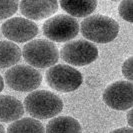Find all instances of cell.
<instances>
[{
    "mask_svg": "<svg viewBox=\"0 0 133 133\" xmlns=\"http://www.w3.org/2000/svg\"><path fill=\"white\" fill-rule=\"evenodd\" d=\"M23 107L35 119H48L62 111L63 102L51 91L35 90L25 97Z\"/></svg>",
    "mask_w": 133,
    "mask_h": 133,
    "instance_id": "cell-1",
    "label": "cell"
},
{
    "mask_svg": "<svg viewBox=\"0 0 133 133\" xmlns=\"http://www.w3.org/2000/svg\"><path fill=\"white\" fill-rule=\"evenodd\" d=\"M80 29L86 39L96 43H108L116 39L119 33V24L113 18L96 14L83 20Z\"/></svg>",
    "mask_w": 133,
    "mask_h": 133,
    "instance_id": "cell-2",
    "label": "cell"
},
{
    "mask_svg": "<svg viewBox=\"0 0 133 133\" xmlns=\"http://www.w3.org/2000/svg\"><path fill=\"white\" fill-rule=\"evenodd\" d=\"M22 56L31 67H52L59 59V51L53 42L45 39L32 40L22 48Z\"/></svg>",
    "mask_w": 133,
    "mask_h": 133,
    "instance_id": "cell-3",
    "label": "cell"
},
{
    "mask_svg": "<svg viewBox=\"0 0 133 133\" xmlns=\"http://www.w3.org/2000/svg\"><path fill=\"white\" fill-rule=\"evenodd\" d=\"M4 80L7 86L19 92L35 91L42 82V75L33 67L20 64L9 68Z\"/></svg>",
    "mask_w": 133,
    "mask_h": 133,
    "instance_id": "cell-4",
    "label": "cell"
},
{
    "mask_svg": "<svg viewBox=\"0 0 133 133\" xmlns=\"http://www.w3.org/2000/svg\"><path fill=\"white\" fill-rule=\"evenodd\" d=\"M47 84L59 92H72L77 90L83 82L82 74L67 64H57L50 67L45 75Z\"/></svg>",
    "mask_w": 133,
    "mask_h": 133,
    "instance_id": "cell-5",
    "label": "cell"
},
{
    "mask_svg": "<svg viewBox=\"0 0 133 133\" xmlns=\"http://www.w3.org/2000/svg\"><path fill=\"white\" fill-rule=\"evenodd\" d=\"M42 29L49 41L68 42L79 33V22L72 16L60 14L46 20Z\"/></svg>",
    "mask_w": 133,
    "mask_h": 133,
    "instance_id": "cell-6",
    "label": "cell"
},
{
    "mask_svg": "<svg viewBox=\"0 0 133 133\" xmlns=\"http://www.w3.org/2000/svg\"><path fill=\"white\" fill-rule=\"evenodd\" d=\"M60 57L66 63L74 66H85L93 63L98 57V49L92 42L87 40H71L65 43Z\"/></svg>",
    "mask_w": 133,
    "mask_h": 133,
    "instance_id": "cell-7",
    "label": "cell"
},
{
    "mask_svg": "<svg viewBox=\"0 0 133 133\" xmlns=\"http://www.w3.org/2000/svg\"><path fill=\"white\" fill-rule=\"evenodd\" d=\"M103 101L114 110H128L133 104V84L130 81H116L106 87Z\"/></svg>",
    "mask_w": 133,
    "mask_h": 133,
    "instance_id": "cell-8",
    "label": "cell"
},
{
    "mask_svg": "<svg viewBox=\"0 0 133 133\" xmlns=\"http://www.w3.org/2000/svg\"><path fill=\"white\" fill-rule=\"evenodd\" d=\"M1 31L3 35L11 42L23 43L33 39L38 34V26L33 21L22 17H13L5 21Z\"/></svg>",
    "mask_w": 133,
    "mask_h": 133,
    "instance_id": "cell-9",
    "label": "cell"
},
{
    "mask_svg": "<svg viewBox=\"0 0 133 133\" xmlns=\"http://www.w3.org/2000/svg\"><path fill=\"white\" fill-rule=\"evenodd\" d=\"M57 1H26L20 2V11L28 20H42L58 10Z\"/></svg>",
    "mask_w": 133,
    "mask_h": 133,
    "instance_id": "cell-10",
    "label": "cell"
},
{
    "mask_svg": "<svg viewBox=\"0 0 133 133\" xmlns=\"http://www.w3.org/2000/svg\"><path fill=\"white\" fill-rule=\"evenodd\" d=\"M24 114L22 102L11 95H0V121L12 122L20 119Z\"/></svg>",
    "mask_w": 133,
    "mask_h": 133,
    "instance_id": "cell-11",
    "label": "cell"
},
{
    "mask_svg": "<svg viewBox=\"0 0 133 133\" xmlns=\"http://www.w3.org/2000/svg\"><path fill=\"white\" fill-rule=\"evenodd\" d=\"M45 133H82V127L71 116H58L47 123Z\"/></svg>",
    "mask_w": 133,
    "mask_h": 133,
    "instance_id": "cell-12",
    "label": "cell"
},
{
    "mask_svg": "<svg viewBox=\"0 0 133 133\" xmlns=\"http://www.w3.org/2000/svg\"><path fill=\"white\" fill-rule=\"evenodd\" d=\"M61 8L67 13L72 15V17H85L94 12L97 7V1H75V0H65L60 1Z\"/></svg>",
    "mask_w": 133,
    "mask_h": 133,
    "instance_id": "cell-13",
    "label": "cell"
},
{
    "mask_svg": "<svg viewBox=\"0 0 133 133\" xmlns=\"http://www.w3.org/2000/svg\"><path fill=\"white\" fill-rule=\"evenodd\" d=\"M21 49L11 41H0V69L15 65L21 59Z\"/></svg>",
    "mask_w": 133,
    "mask_h": 133,
    "instance_id": "cell-14",
    "label": "cell"
},
{
    "mask_svg": "<svg viewBox=\"0 0 133 133\" xmlns=\"http://www.w3.org/2000/svg\"><path fill=\"white\" fill-rule=\"evenodd\" d=\"M6 133H45V129L40 121L27 117L14 121L8 126Z\"/></svg>",
    "mask_w": 133,
    "mask_h": 133,
    "instance_id": "cell-15",
    "label": "cell"
},
{
    "mask_svg": "<svg viewBox=\"0 0 133 133\" xmlns=\"http://www.w3.org/2000/svg\"><path fill=\"white\" fill-rule=\"evenodd\" d=\"M18 7V1H0V20L11 17L16 13Z\"/></svg>",
    "mask_w": 133,
    "mask_h": 133,
    "instance_id": "cell-16",
    "label": "cell"
},
{
    "mask_svg": "<svg viewBox=\"0 0 133 133\" xmlns=\"http://www.w3.org/2000/svg\"><path fill=\"white\" fill-rule=\"evenodd\" d=\"M132 6L133 1L126 0V1H121L118 7V12L121 18L126 20L127 22H133V14H132Z\"/></svg>",
    "mask_w": 133,
    "mask_h": 133,
    "instance_id": "cell-17",
    "label": "cell"
},
{
    "mask_svg": "<svg viewBox=\"0 0 133 133\" xmlns=\"http://www.w3.org/2000/svg\"><path fill=\"white\" fill-rule=\"evenodd\" d=\"M132 63L133 58L129 57L128 59L124 61V63L122 64V74L125 76V78L128 79V81H132L133 80V70H132Z\"/></svg>",
    "mask_w": 133,
    "mask_h": 133,
    "instance_id": "cell-18",
    "label": "cell"
},
{
    "mask_svg": "<svg viewBox=\"0 0 133 133\" xmlns=\"http://www.w3.org/2000/svg\"><path fill=\"white\" fill-rule=\"evenodd\" d=\"M110 133H133L132 128L131 127H122V128H118L115 129Z\"/></svg>",
    "mask_w": 133,
    "mask_h": 133,
    "instance_id": "cell-19",
    "label": "cell"
},
{
    "mask_svg": "<svg viewBox=\"0 0 133 133\" xmlns=\"http://www.w3.org/2000/svg\"><path fill=\"white\" fill-rule=\"evenodd\" d=\"M132 109H130L127 113V122H128V125L130 127H132L133 125V121H132Z\"/></svg>",
    "mask_w": 133,
    "mask_h": 133,
    "instance_id": "cell-20",
    "label": "cell"
},
{
    "mask_svg": "<svg viewBox=\"0 0 133 133\" xmlns=\"http://www.w3.org/2000/svg\"><path fill=\"white\" fill-rule=\"evenodd\" d=\"M3 88H4V80L2 78V76L0 75V92L3 90Z\"/></svg>",
    "mask_w": 133,
    "mask_h": 133,
    "instance_id": "cell-21",
    "label": "cell"
},
{
    "mask_svg": "<svg viewBox=\"0 0 133 133\" xmlns=\"http://www.w3.org/2000/svg\"><path fill=\"white\" fill-rule=\"evenodd\" d=\"M0 133H6V131H5V129H4V127L2 126L1 124H0Z\"/></svg>",
    "mask_w": 133,
    "mask_h": 133,
    "instance_id": "cell-22",
    "label": "cell"
}]
</instances>
